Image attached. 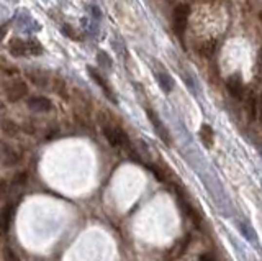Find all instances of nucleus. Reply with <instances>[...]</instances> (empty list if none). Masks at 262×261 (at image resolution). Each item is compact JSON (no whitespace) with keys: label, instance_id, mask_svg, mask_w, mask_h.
<instances>
[{"label":"nucleus","instance_id":"nucleus-1","mask_svg":"<svg viewBox=\"0 0 262 261\" xmlns=\"http://www.w3.org/2000/svg\"><path fill=\"white\" fill-rule=\"evenodd\" d=\"M102 130H103V135H105L107 141L110 143V145L113 146V148H125L126 151L131 150L128 135H126L120 127H116V125L105 123L102 127Z\"/></svg>","mask_w":262,"mask_h":261},{"label":"nucleus","instance_id":"nucleus-2","mask_svg":"<svg viewBox=\"0 0 262 261\" xmlns=\"http://www.w3.org/2000/svg\"><path fill=\"white\" fill-rule=\"evenodd\" d=\"M188 17H190V7H188L187 3H180V5L174 8L172 25H174V30L177 35H182L185 28H187Z\"/></svg>","mask_w":262,"mask_h":261},{"label":"nucleus","instance_id":"nucleus-3","mask_svg":"<svg viewBox=\"0 0 262 261\" xmlns=\"http://www.w3.org/2000/svg\"><path fill=\"white\" fill-rule=\"evenodd\" d=\"M28 94V87H26L25 80H13L5 87V97L10 102H18Z\"/></svg>","mask_w":262,"mask_h":261},{"label":"nucleus","instance_id":"nucleus-4","mask_svg":"<svg viewBox=\"0 0 262 261\" xmlns=\"http://www.w3.org/2000/svg\"><path fill=\"white\" fill-rule=\"evenodd\" d=\"M148 119H149V121L152 123V127H154V132L157 133V137H159L167 146L172 145V138H170L169 132H167V128L164 127V123L161 121L159 117H157L152 110H148Z\"/></svg>","mask_w":262,"mask_h":261},{"label":"nucleus","instance_id":"nucleus-5","mask_svg":"<svg viewBox=\"0 0 262 261\" xmlns=\"http://www.w3.org/2000/svg\"><path fill=\"white\" fill-rule=\"evenodd\" d=\"M28 109L36 112V114H46L53 109V103L49 99L43 97V96H38V97H31L28 100Z\"/></svg>","mask_w":262,"mask_h":261},{"label":"nucleus","instance_id":"nucleus-6","mask_svg":"<svg viewBox=\"0 0 262 261\" xmlns=\"http://www.w3.org/2000/svg\"><path fill=\"white\" fill-rule=\"evenodd\" d=\"M226 87H228V92L231 94L234 99H238V100H241L243 96H244V85H243L241 79H239L238 76H233V78L228 79Z\"/></svg>","mask_w":262,"mask_h":261},{"label":"nucleus","instance_id":"nucleus-7","mask_svg":"<svg viewBox=\"0 0 262 261\" xmlns=\"http://www.w3.org/2000/svg\"><path fill=\"white\" fill-rule=\"evenodd\" d=\"M8 51H10L13 56L21 58V56L28 55L30 48H28V43L21 41V40H18V38H13V40H10V43H8Z\"/></svg>","mask_w":262,"mask_h":261},{"label":"nucleus","instance_id":"nucleus-8","mask_svg":"<svg viewBox=\"0 0 262 261\" xmlns=\"http://www.w3.org/2000/svg\"><path fill=\"white\" fill-rule=\"evenodd\" d=\"M18 161H20V155H18L13 148H10L8 145L3 143L2 145V163H3V166H13V164H17Z\"/></svg>","mask_w":262,"mask_h":261},{"label":"nucleus","instance_id":"nucleus-9","mask_svg":"<svg viewBox=\"0 0 262 261\" xmlns=\"http://www.w3.org/2000/svg\"><path fill=\"white\" fill-rule=\"evenodd\" d=\"M89 74H90V78H92L98 85H100V89H102L103 92H105V96H107L108 99H110L112 102H116V100H115V97H113V94H112V91H110V87H108L107 80L103 79L102 76L98 74L95 69H94V67H89Z\"/></svg>","mask_w":262,"mask_h":261},{"label":"nucleus","instance_id":"nucleus-10","mask_svg":"<svg viewBox=\"0 0 262 261\" xmlns=\"http://www.w3.org/2000/svg\"><path fill=\"white\" fill-rule=\"evenodd\" d=\"M246 112L251 120H254L259 115V97H256L254 94H251L249 99L246 100Z\"/></svg>","mask_w":262,"mask_h":261},{"label":"nucleus","instance_id":"nucleus-11","mask_svg":"<svg viewBox=\"0 0 262 261\" xmlns=\"http://www.w3.org/2000/svg\"><path fill=\"white\" fill-rule=\"evenodd\" d=\"M200 140L203 141V145H205L206 148L213 146L215 133H213V128H211L210 125H202V128H200Z\"/></svg>","mask_w":262,"mask_h":261},{"label":"nucleus","instance_id":"nucleus-12","mask_svg":"<svg viewBox=\"0 0 262 261\" xmlns=\"http://www.w3.org/2000/svg\"><path fill=\"white\" fill-rule=\"evenodd\" d=\"M28 78L31 79V82L35 85H38V87H43V89H48L49 85V78L46 74L43 73H38V71H30L28 73Z\"/></svg>","mask_w":262,"mask_h":261},{"label":"nucleus","instance_id":"nucleus-13","mask_svg":"<svg viewBox=\"0 0 262 261\" xmlns=\"http://www.w3.org/2000/svg\"><path fill=\"white\" fill-rule=\"evenodd\" d=\"M51 89L53 92H56L57 96L61 97H67V87H66V82L59 78H54L53 82H51Z\"/></svg>","mask_w":262,"mask_h":261},{"label":"nucleus","instance_id":"nucleus-14","mask_svg":"<svg viewBox=\"0 0 262 261\" xmlns=\"http://www.w3.org/2000/svg\"><path fill=\"white\" fill-rule=\"evenodd\" d=\"M156 79H157V82H159L161 89L164 92H170V91H172V79H170L167 74H164V73L156 74Z\"/></svg>","mask_w":262,"mask_h":261},{"label":"nucleus","instance_id":"nucleus-15","mask_svg":"<svg viewBox=\"0 0 262 261\" xmlns=\"http://www.w3.org/2000/svg\"><path fill=\"white\" fill-rule=\"evenodd\" d=\"M215 49H216V41L215 40H208V41H205L200 46V55L205 58H210L215 53Z\"/></svg>","mask_w":262,"mask_h":261},{"label":"nucleus","instance_id":"nucleus-16","mask_svg":"<svg viewBox=\"0 0 262 261\" xmlns=\"http://www.w3.org/2000/svg\"><path fill=\"white\" fill-rule=\"evenodd\" d=\"M12 214H13L12 205L5 207V210H3V214H2V230H3V232H7L8 227H10V223H12Z\"/></svg>","mask_w":262,"mask_h":261},{"label":"nucleus","instance_id":"nucleus-17","mask_svg":"<svg viewBox=\"0 0 262 261\" xmlns=\"http://www.w3.org/2000/svg\"><path fill=\"white\" fill-rule=\"evenodd\" d=\"M2 130H3V133L8 135V137H13V135H17L18 127H17L15 121H12V120H3V121H2Z\"/></svg>","mask_w":262,"mask_h":261},{"label":"nucleus","instance_id":"nucleus-18","mask_svg":"<svg viewBox=\"0 0 262 261\" xmlns=\"http://www.w3.org/2000/svg\"><path fill=\"white\" fill-rule=\"evenodd\" d=\"M148 168L151 169V173L154 174V176H156L157 179H159V181H166V173L159 168V166H156V164H149Z\"/></svg>","mask_w":262,"mask_h":261},{"label":"nucleus","instance_id":"nucleus-19","mask_svg":"<svg viewBox=\"0 0 262 261\" xmlns=\"http://www.w3.org/2000/svg\"><path fill=\"white\" fill-rule=\"evenodd\" d=\"M241 232H243V235H244L246 238H249V240H254L256 238V232L251 228V225L241 223Z\"/></svg>","mask_w":262,"mask_h":261},{"label":"nucleus","instance_id":"nucleus-20","mask_svg":"<svg viewBox=\"0 0 262 261\" xmlns=\"http://www.w3.org/2000/svg\"><path fill=\"white\" fill-rule=\"evenodd\" d=\"M28 48H30V53H31V55H41V53H43L41 44L36 43V41H28Z\"/></svg>","mask_w":262,"mask_h":261},{"label":"nucleus","instance_id":"nucleus-21","mask_svg":"<svg viewBox=\"0 0 262 261\" xmlns=\"http://www.w3.org/2000/svg\"><path fill=\"white\" fill-rule=\"evenodd\" d=\"M26 179H28V174L20 173V174H17L15 179H13V184H15V186H23V184H26Z\"/></svg>","mask_w":262,"mask_h":261},{"label":"nucleus","instance_id":"nucleus-22","mask_svg":"<svg viewBox=\"0 0 262 261\" xmlns=\"http://www.w3.org/2000/svg\"><path fill=\"white\" fill-rule=\"evenodd\" d=\"M3 260L5 261H20L15 255H13V251H10V250H5V253H3Z\"/></svg>","mask_w":262,"mask_h":261},{"label":"nucleus","instance_id":"nucleus-23","mask_svg":"<svg viewBox=\"0 0 262 261\" xmlns=\"http://www.w3.org/2000/svg\"><path fill=\"white\" fill-rule=\"evenodd\" d=\"M3 73H7V76H15L18 71L15 69V67H10V69H7V67H3Z\"/></svg>","mask_w":262,"mask_h":261},{"label":"nucleus","instance_id":"nucleus-24","mask_svg":"<svg viewBox=\"0 0 262 261\" xmlns=\"http://www.w3.org/2000/svg\"><path fill=\"white\" fill-rule=\"evenodd\" d=\"M259 117L262 119V94L259 96Z\"/></svg>","mask_w":262,"mask_h":261}]
</instances>
